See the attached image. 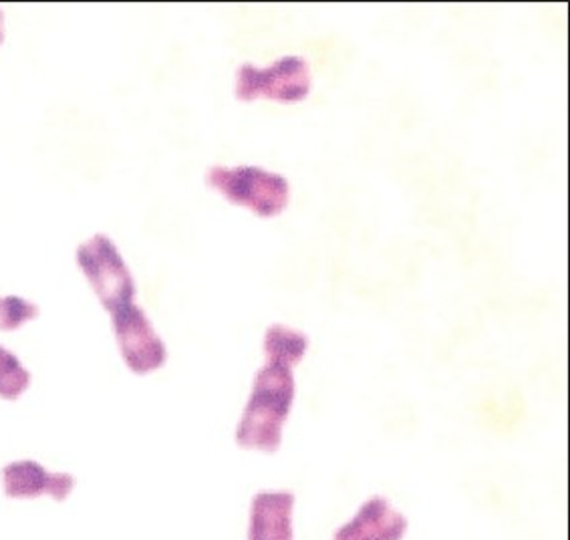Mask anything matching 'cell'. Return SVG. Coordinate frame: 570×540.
I'll return each mask as SVG.
<instances>
[{"label":"cell","instance_id":"5","mask_svg":"<svg viewBox=\"0 0 570 540\" xmlns=\"http://www.w3.org/2000/svg\"><path fill=\"white\" fill-rule=\"evenodd\" d=\"M109 315L117 347L121 360L126 361L127 370L134 371L136 375H149L166 365V343L159 337L144 308L129 303Z\"/></svg>","mask_w":570,"mask_h":540},{"label":"cell","instance_id":"7","mask_svg":"<svg viewBox=\"0 0 570 540\" xmlns=\"http://www.w3.org/2000/svg\"><path fill=\"white\" fill-rule=\"evenodd\" d=\"M295 494L288 490H261L250 502L248 540H295Z\"/></svg>","mask_w":570,"mask_h":540},{"label":"cell","instance_id":"9","mask_svg":"<svg viewBox=\"0 0 570 540\" xmlns=\"http://www.w3.org/2000/svg\"><path fill=\"white\" fill-rule=\"evenodd\" d=\"M263 347H265V357L286 361L288 365L296 367L301 361L305 360L308 340L303 331L275 323L266 328Z\"/></svg>","mask_w":570,"mask_h":540},{"label":"cell","instance_id":"3","mask_svg":"<svg viewBox=\"0 0 570 540\" xmlns=\"http://www.w3.org/2000/svg\"><path fill=\"white\" fill-rule=\"evenodd\" d=\"M77 265L94 288L101 307L114 313L136 303L138 286L116 244L106 234H94L77 246Z\"/></svg>","mask_w":570,"mask_h":540},{"label":"cell","instance_id":"2","mask_svg":"<svg viewBox=\"0 0 570 540\" xmlns=\"http://www.w3.org/2000/svg\"><path fill=\"white\" fill-rule=\"evenodd\" d=\"M206 184L223 194L234 206L248 208L258 218H276L291 200V186L285 176L256 166H212Z\"/></svg>","mask_w":570,"mask_h":540},{"label":"cell","instance_id":"11","mask_svg":"<svg viewBox=\"0 0 570 540\" xmlns=\"http://www.w3.org/2000/svg\"><path fill=\"white\" fill-rule=\"evenodd\" d=\"M39 313H41L39 307L27 298L17 297V295L0 297V331L12 333L21 328L24 323L35 321L39 317Z\"/></svg>","mask_w":570,"mask_h":540},{"label":"cell","instance_id":"4","mask_svg":"<svg viewBox=\"0 0 570 540\" xmlns=\"http://www.w3.org/2000/svg\"><path fill=\"white\" fill-rule=\"evenodd\" d=\"M311 89L313 77L306 59L288 55L263 69L253 63L240 65L236 71L234 96L244 104L268 99L283 106H293L305 101Z\"/></svg>","mask_w":570,"mask_h":540},{"label":"cell","instance_id":"10","mask_svg":"<svg viewBox=\"0 0 570 540\" xmlns=\"http://www.w3.org/2000/svg\"><path fill=\"white\" fill-rule=\"evenodd\" d=\"M31 371L14 353L0 345V400H19L31 387Z\"/></svg>","mask_w":570,"mask_h":540},{"label":"cell","instance_id":"12","mask_svg":"<svg viewBox=\"0 0 570 540\" xmlns=\"http://www.w3.org/2000/svg\"><path fill=\"white\" fill-rule=\"evenodd\" d=\"M4 41V14L0 11V45Z\"/></svg>","mask_w":570,"mask_h":540},{"label":"cell","instance_id":"1","mask_svg":"<svg viewBox=\"0 0 570 540\" xmlns=\"http://www.w3.org/2000/svg\"><path fill=\"white\" fill-rule=\"evenodd\" d=\"M286 361L265 357L254 377L253 392L236 428V444L243 450L275 454L283 444L288 413L295 402V373Z\"/></svg>","mask_w":570,"mask_h":540},{"label":"cell","instance_id":"6","mask_svg":"<svg viewBox=\"0 0 570 540\" xmlns=\"http://www.w3.org/2000/svg\"><path fill=\"white\" fill-rule=\"evenodd\" d=\"M2 492L12 500L49 497L65 502L73 494L75 478L67 472H49L37 460H14L0 472Z\"/></svg>","mask_w":570,"mask_h":540},{"label":"cell","instance_id":"8","mask_svg":"<svg viewBox=\"0 0 570 540\" xmlns=\"http://www.w3.org/2000/svg\"><path fill=\"white\" fill-rule=\"evenodd\" d=\"M407 519L383 497H371L355 517L335 532L333 540H402Z\"/></svg>","mask_w":570,"mask_h":540}]
</instances>
